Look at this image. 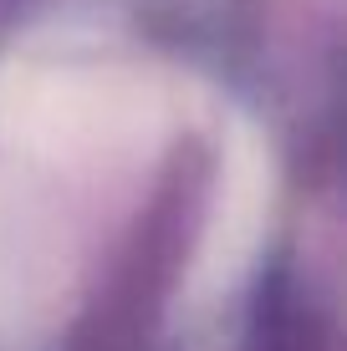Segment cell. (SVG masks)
Masks as SVG:
<instances>
[{"label":"cell","mask_w":347,"mask_h":351,"mask_svg":"<svg viewBox=\"0 0 347 351\" xmlns=\"http://www.w3.org/2000/svg\"><path fill=\"white\" fill-rule=\"evenodd\" d=\"M169 107L123 66L21 62L0 71V153L56 168L128 163L159 143Z\"/></svg>","instance_id":"1"},{"label":"cell","mask_w":347,"mask_h":351,"mask_svg":"<svg viewBox=\"0 0 347 351\" xmlns=\"http://www.w3.org/2000/svg\"><path fill=\"white\" fill-rule=\"evenodd\" d=\"M67 280V229L26 173L0 163V326H26L52 311Z\"/></svg>","instance_id":"2"},{"label":"cell","mask_w":347,"mask_h":351,"mask_svg":"<svg viewBox=\"0 0 347 351\" xmlns=\"http://www.w3.org/2000/svg\"><path fill=\"white\" fill-rule=\"evenodd\" d=\"M266 193H271V168L260 143L240 132L225 158V189L214 204V229H210V260L220 275H230L235 265L250 255L260 224H266Z\"/></svg>","instance_id":"3"}]
</instances>
